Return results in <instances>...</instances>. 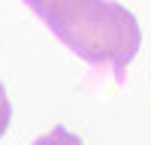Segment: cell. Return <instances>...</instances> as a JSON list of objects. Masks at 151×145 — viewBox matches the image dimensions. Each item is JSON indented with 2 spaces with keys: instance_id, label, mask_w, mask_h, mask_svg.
Masks as SVG:
<instances>
[{
  "instance_id": "cell-1",
  "label": "cell",
  "mask_w": 151,
  "mask_h": 145,
  "mask_svg": "<svg viewBox=\"0 0 151 145\" xmlns=\"http://www.w3.org/2000/svg\"><path fill=\"white\" fill-rule=\"evenodd\" d=\"M40 18L82 60L121 72L142 45L136 15L115 0H52Z\"/></svg>"
},
{
  "instance_id": "cell-2",
  "label": "cell",
  "mask_w": 151,
  "mask_h": 145,
  "mask_svg": "<svg viewBox=\"0 0 151 145\" xmlns=\"http://www.w3.org/2000/svg\"><path fill=\"white\" fill-rule=\"evenodd\" d=\"M9 121H12V103H9V94L0 82V136L9 130Z\"/></svg>"
},
{
  "instance_id": "cell-3",
  "label": "cell",
  "mask_w": 151,
  "mask_h": 145,
  "mask_svg": "<svg viewBox=\"0 0 151 145\" xmlns=\"http://www.w3.org/2000/svg\"><path fill=\"white\" fill-rule=\"evenodd\" d=\"M24 3H27V6H30V9L36 12V15H40V12H42V9H45L48 3H52V0H24Z\"/></svg>"
}]
</instances>
